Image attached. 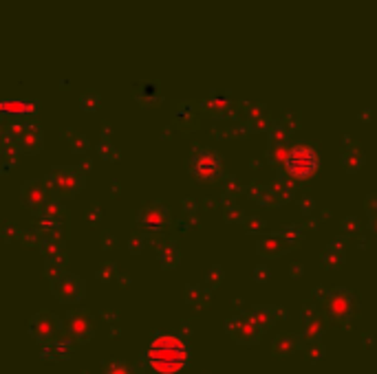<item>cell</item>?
Returning <instances> with one entry per match:
<instances>
[{
	"label": "cell",
	"mask_w": 377,
	"mask_h": 374,
	"mask_svg": "<svg viewBox=\"0 0 377 374\" xmlns=\"http://www.w3.org/2000/svg\"><path fill=\"white\" fill-rule=\"evenodd\" d=\"M318 163L320 161H318L316 150H311L309 146H298L287 155V170L293 178H298V181L309 178L316 172Z\"/></svg>",
	"instance_id": "7a4b0ae2"
},
{
	"label": "cell",
	"mask_w": 377,
	"mask_h": 374,
	"mask_svg": "<svg viewBox=\"0 0 377 374\" xmlns=\"http://www.w3.org/2000/svg\"><path fill=\"white\" fill-rule=\"evenodd\" d=\"M106 374H128V372H126V368H124V366L115 364V366H110V368H108V372H106Z\"/></svg>",
	"instance_id": "3957f363"
},
{
	"label": "cell",
	"mask_w": 377,
	"mask_h": 374,
	"mask_svg": "<svg viewBox=\"0 0 377 374\" xmlns=\"http://www.w3.org/2000/svg\"><path fill=\"white\" fill-rule=\"evenodd\" d=\"M188 345L181 341L179 337H170V335H163L157 337L148 345V366L152 370H157L159 374H175L179 372L188 364Z\"/></svg>",
	"instance_id": "6da1fadb"
}]
</instances>
